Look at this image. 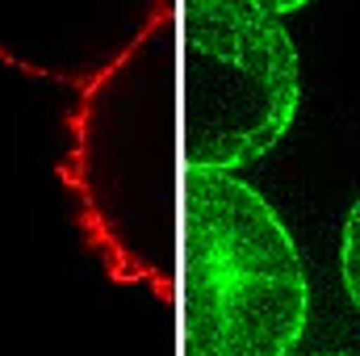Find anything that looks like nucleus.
<instances>
[{"label": "nucleus", "mask_w": 360, "mask_h": 356, "mask_svg": "<svg viewBox=\"0 0 360 356\" xmlns=\"http://www.w3.org/2000/svg\"><path fill=\"white\" fill-rule=\"evenodd\" d=\"M172 13L176 0H0V63L84 92Z\"/></svg>", "instance_id": "4"}, {"label": "nucleus", "mask_w": 360, "mask_h": 356, "mask_svg": "<svg viewBox=\"0 0 360 356\" xmlns=\"http://www.w3.org/2000/svg\"><path fill=\"white\" fill-rule=\"evenodd\" d=\"M176 13L80 92L59 164L109 276L176 289Z\"/></svg>", "instance_id": "1"}, {"label": "nucleus", "mask_w": 360, "mask_h": 356, "mask_svg": "<svg viewBox=\"0 0 360 356\" xmlns=\"http://www.w3.org/2000/svg\"><path fill=\"white\" fill-rule=\"evenodd\" d=\"M269 13H276V17H285V13H297V8H306L310 0H260Z\"/></svg>", "instance_id": "6"}, {"label": "nucleus", "mask_w": 360, "mask_h": 356, "mask_svg": "<svg viewBox=\"0 0 360 356\" xmlns=\"http://www.w3.org/2000/svg\"><path fill=\"white\" fill-rule=\"evenodd\" d=\"M184 180V356H293L310 285L281 214L235 172Z\"/></svg>", "instance_id": "2"}, {"label": "nucleus", "mask_w": 360, "mask_h": 356, "mask_svg": "<svg viewBox=\"0 0 360 356\" xmlns=\"http://www.w3.org/2000/svg\"><path fill=\"white\" fill-rule=\"evenodd\" d=\"M184 51V168L264 160L297 117V51L260 0H176Z\"/></svg>", "instance_id": "3"}, {"label": "nucleus", "mask_w": 360, "mask_h": 356, "mask_svg": "<svg viewBox=\"0 0 360 356\" xmlns=\"http://www.w3.org/2000/svg\"><path fill=\"white\" fill-rule=\"evenodd\" d=\"M310 356H356V352H335V348H331V352H310Z\"/></svg>", "instance_id": "7"}, {"label": "nucleus", "mask_w": 360, "mask_h": 356, "mask_svg": "<svg viewBox=\"0 0 360 356\" xmlns=\"http://www.w3.org/2000/svg\"><path fill=\"white\" fill-rule=\"evenodd\" d=\"M340 281H344L352 310L360 314V197L348 205L344 227H340Z\"/></svg>", "instance_id": "5"}]
</instances>
